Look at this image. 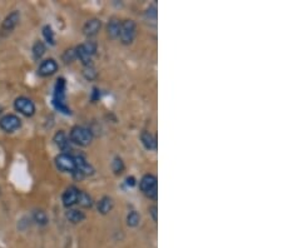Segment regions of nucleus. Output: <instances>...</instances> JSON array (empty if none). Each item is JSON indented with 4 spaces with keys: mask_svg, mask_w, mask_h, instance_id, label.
I'll use <instances>...</instances> for the list:
<instances>
[{
    "mask_svg": "<svg viewBox=\"0 0 282 248\" xmlns=\"http://www.w3.org/2000/svg\"><path fill=\"white\" fill-rule=\"evenodd\" d=\"M34 220H36L38 224L44 225L48 223V217H47V214L43 210H37V212L34 213Z\"/></svg>",
    "mask_w": 282,
    "mask_h": 248,
    "instance_id": "24",
    "label": "nucleus"
},
{
    "mask_svg": "<svg viewBox=\"0 0 282 248\" xmlns=\"http://www.w3.org/2000/svg\"><path fill=\"white\" fill-rule=\"evenodd\" d=\"M77 203H78L79 205H82V207L84 208H88V207H92V204H93V200H92L91 195L87 194L86 192H79V195H78V200H77Z\"/></svg>",
    "mask_w": 282,
    "mask_h": 248,
    "instance_id": "19",
    "label": "nucleus"
},
{
    "mask_svg": "<svg viewBox=\"0 0 282 248\" xmlns=\"http://www.w3.org/2000/svg\"><path fill=\"white\" fill-rule=\"evenodd\" d=\"M2 110H3V108H2V107H0V113H2Z\"/></svg>",
    "mask_w": 282,
    "mask_h": 248,
    "instance_id": "28",
    "label": "nucleus"
},
{
    "mask_svg": "<svg viewBox=\"0 0 282 248\" xmlns=\"http://www.w3.org/2000/svg\"><path fill=\"white\" fill-rule=\"evenodd\" d=\"M58 70V64L54 59H47L39 65L38 74L42 77H49V75H53L54 73Z\"/></svg>",
    "mask_w": 282,
    "mask_h": 248,
    "instance_id": "11",
    "label": "nucleus"
},
{
    "mask_svg": "<svg viewBox=\"0 0 282 248\" xmlns=\"http://www.w3.org/2000/svg\"><path fill=\"white\" fill-rule=\"evenodd\" d=\"M56 164L62 172H76V160L74 157L67 153H62L56 158Z\"/></svg>",
    "mask_w": 282,
    "mask_h": 248,
    "instance_id": "6",
    "label": "nucleus"
},
{
    "mask_svg": "<svg viewBox=\"0 0 282 248\" xmlns=\"http://www.w3.org/2000/svg\"><path fill=\"white\" fill-rule=\"evenodd\" d=\"M119 30H121V22L116 18H112L108 23V34L111 38L119 37Z\"/></svg>",
    "mask_w": 282,
    "mask_h": 248,
    "instance_id": "17",
    "label": "nucleus"
},
{
    "mask_svg": "<svg viewBox=\"0 0 282 248\" xmlns=\"http://www.w3.org/2000/svg\"><path fill=\"white\" fill-rule=\"evenodd\" d=\"M126 183H127V185H129V187H134V185H136V178L128 177L126 179Z\"/></svg>",
    "mask_w": 282,
    "mask_h": 248,
    "instance_id": "26",
    "label": "nucleus"
},
{
    "mask_svg": "<svg viewBox=\"0 0 282 248\" xmlns=\"http://www.w3.org/2000/svg\"><path fill=\"white\" fill-rule=\"evenodd\" d=\"M136 37V24L133 20H126L121 23V30H119V38L123 44H131Z\"/></svg>",
    "mask_w": 282,
    "mask_h": 248,
    "instance_id": "5",
    "label": "nucleus"
},
{
    "mask_svg": "<svg viewBox=\"0 0 282 248\" xmlns=\"http://www.w3.org/2000/svg\"><path fill=\"white\" fill-rule=\"evenodd\" d=\"M22 125V120L19 119V117L14 114H7L4 115L2 119H0V128L4 130V132L13 133L17 129H19Z\"/></svg>",
    "mask_w": 282,
    "mask_h": 248,
    "instance_id": "8",
    "label": "nucleus"
},
{
    "mask_svg": "<svg viewBox=\"0 0 282 248\" xmlns=\"http://www.w3.org/2000/svg\"><path fill=\"white\" fill-rule=\"evenodd\" d=\"M67 218H68L69 222L79 223V222H82V220H84L86 215H84V213L81 212V210L71 209L67 212Z\"/></svg>",
    "mask_w": 282,
    "mask_h": 248,
    "instance_id": "18",
    "label": "nucleus"
},
{
    "mask_svg": "<svg viewBox=\"0 0 282 248\" xmlns=\"http://www.w3.org/2000/svg\"><path fill=\"white\" fill-rule=\"evenodd\" d=\"M69 138L73 143L76 144L82 145V147H86V145L91 144V142L93 140V134L89 129L84 127H74L73 129L71 130V134H69Z\"/></svg>",
    "mask_w": 282,
    "mask_h": 248,
    "instance_id": "2",
    "label": "nucleus"
},
{
    "mask_svg": "<svg viewBox=\"0 0 282 248\" xmlns=\"http://www.w3.org/2000/svg\"><path fill=\"white\" fill-rule=\"evenodd\" d=\"M19 19H21V14L18 12L11 13L3 22V25H2V33H3V35L13 32L17 25H18Z\"/></svg>",
    "mask_w": 282,
    "mask_h": 248,
    "instance_id": "9",
    "label": "nucleus"
},
{
    "mask_svg": "<svg viewBox=\"0 0 282 248\" xmlns=\"http://www.w3.org/2000/svg\"><path fill=\"white\" fill-rule=\"evenodd\" d=\"M112 169H113V172L116 173V174H121V173L124 170L123 160H122L121 158L117 157L116 159L113 160V163H112Z\"/></svg>",
    "mask_w": 282,
    "mask_h": 248,
    "instance_id": "23",
    "label": "nucleus"
},
{
    "mask_svg": "<svg viewBox=\"0 0 282 248\" xmlns=\"http://www.w3.org/2000/svg\"><path fill=\"white\" fill-rule=\"evenodd\" d=\"M77 58V54H76V50L71 49V50H67L66 53H64L63 55V59L66 63H72L74 59Z\"/></svg>",
    "mask_w": 282,
    "mask_h": 248,
    "instance_id": "25",
    "label": "nucleus"
},
{
    "mask_svg": "<svg viewBox=\"0 0 282 248\" xmlns=\"http://www.w3.org/2000/svg\"><path fill=\"white\" fill-rule=\"evenodd\" d=\"M138 223H139V214L136 212V210H132V212L128 214V217H127V224H128L129 227H136V225H138Z\"/></svg>",
    "mask_w": 282,
    "mask_h": 248,
    "instance_id": "22",
    "label": "nucleus"
},
{
    "mask_svg": "<svg viewBox=\"0 0 282 248\" xmlns=\"http://www.w3.org/2000/svg\"><path fill=\"white\" fill-rule=\"evenodd\" d=\"M66 87L67 83L64 78H59L57 80L56 88H54V99H53V104L59 112L64 113V114H71V109L67 107L66 104Z\"/></svg>",
    "mask_w": 282,
    "mask_h": 248,
    "instance_id": "1",
    "label": "nucleus"
},
{
    "mask_svg": "<svg viewBox=\"0 0 282 248\" xmlns=\"http://www.w3.org/2000/svg\"><path fill=\"white\" fill-rule=\"evenodd\" d=\"M14 107H16V109L19 113H22L26 117H32L36 113V105H34V103L26 97L17 98V100L14 102Z\"/></svg>",
    "mask_w": 282,
    "mask_h": 248,
    "instance_id": "7",
    "label": "nucleus"
},
{
    "mask_svg": "<svg viewBox=\"0 0 282 248\" xmlns=\"http://www.w3.org/2000/svg\"><path fill=\"white\" fill-rule=\"evenodd\" d=\"M113 208V200L109 197H103L98 203V210L102 214H108Z\"/></svg>",
    "mask_w": 282,
    "mask_h": 248,
    "instance_id": "16",
    "label": "nucleus"
},
{
    "mask_svg": "<svg viewBox=\"0 0 282 248\" xmlns=\"http://www.w3.org/2000/svg\"><path fill=\"white\" fill-rule=\"evenodd\" d=\"M79 192H81V190L77 187H69L68 189L63 193V197H62L63 204L66 205V207H72V205L77 204Z\"/></svg>",
    "mask_w": 282,
    "mask_h": 248,
    "instance_id": "12",
    "label": "nucleus"
},
{
    "mask_svg": "<svg viewBox=\"0 0 282 248\" xmlns=\"http://www.w3.org/2000/svg\"><path fill=\"white\" fill-rule=\"evenodd\" d=\"M97 52V44L94 42H88L83 45H79L76 49L77 58L81 59L86 67H91L92 63V55Z\"/></svg>",
    "mask_w": 282,
    "mask_h": 248,
    "instance_id": "3",
    "label": "nucleus"
},
{
    "mask_svg": "<svg viewBox=\"0 0 282 248\" xmlns=\"http://www.w3.org/2000/svg\"><path fill=\"white\" fill-rule=\"evenodd\" d=\"M46 53V45L43 44V42H37L33 47V55L36 59L43 57V54Z\"/></svg>",
    "mask_w": 282,
    "mask_h": 248,
    "instance_id": "20",
    "label": "nucleus"
},
{
    "mask_svg": "<svg viewBox=\"0 0 282 248\" xmlns=\"http://www.w3.org/2000/svg\"><path fill=\"white\" fill-rule=\"evenodd\" d=\"M101 25H102L101 20H98V19L88 20L83 28L84 34H86L87 37H93V35H96L97 33L99 32V29H101Z\"/></svg>",
    "mask_w": 282,
    "mask_h": 248,
    "instance_id": "13",
    "label": "nucleus"
},
{
    "mask_svg": "<svg viewBox=\"0 0 282 248\" xmlns=\"http://www.w3.org/2000/svg\"><path fill=\"white\" fill-rule=\"evenodd\" d=\"M43 35H44V38H46V40L49 43V44H52V45L56 44V39H54V33H53V30H52V28L49 27V25H46V27L43 28Z\"/></svg>",
    "mask_w": 282,
    "mask_h": 248,
    "instance_id": "21",
    "label": "nucleus"
},
{
    "mask_svg": "<svg viewBox=\"0 0 282 248\" xmlns=\"http://www.w3.org/2000/svg\"><path fill=\"white\" fill-rule=\"evenodd\" d=\"M141 140L143 143L144 147L149 150H153L157 148V139L153 134H151L149 132L144 130L143 133L141 134Z\"/></svg>",
    "mask_w": 282,
    "mask_h": 248,
    "instance_id": "14",
    "label": "nucleus"
},
{
    "mask_svg": "<svg viewBox=\"0 0 282 248\" xmlns=\"http://www.w3.org/2000/svg\"><path fill=\"white\" fill-rule=\"evenodd\" d=\"M54 142H56V144L58 145L59 148H61L62 150H68L69 148V139L68 137L66 135V133L64 132H58L56 134V137H54Z\"/></svg>",
    "mask_w": 282,
    "mask_h": 248,
    "instance_id": "15",
    "label": "nucleus"
},
{
    "mask_svg": "<svg viewBox=\"0 0 282 248\" xmlns=\"http://www.w3.org/2000/svg\"><path fill=\"white\" fill-rule=\"evenodd\" d=\"M74 160H76V172H74V174H78L79 177H83V175H89L93 173L92 165L89 164L82 155H76Z\"/></svg>",
    "mask_w": 282,
    "mask_h": 248,
    "instance_id": "10",
    "label": "nucleus"
},
{
    "mask_svg": "<svg viewBox=\"0 0 282 248\" xmlns=\"http://www.w3.org/2000/svg\"><path fill=\"white\" fill-rule=\"evenodd\" d=\"M139 187H141V190L147 195L148 198H157V178L152 174H146L143 178L141 179V183H139Z\"/></svg>",
    "mask_w": 282,
    "mask_h": 248,
    "instance_id": "4",
    "label": "nucleus"
},
{
    "mask_svg": "<svg viewBox=\"0 0 282 248\" xmlns=\"http://www.w3.org/2000/svg\"><path fill=\"white\" fill-rule=\"evenodd\" d=\"M149 212H151V214H152V217H153L154 222H157V207H156V205H153V207L149 208Z\"/></svg>",
    "mask_w": 282,
    "mask_h": 248,
    "instance_id": "27",
    "label": "nucleus"
}]
</instances>
